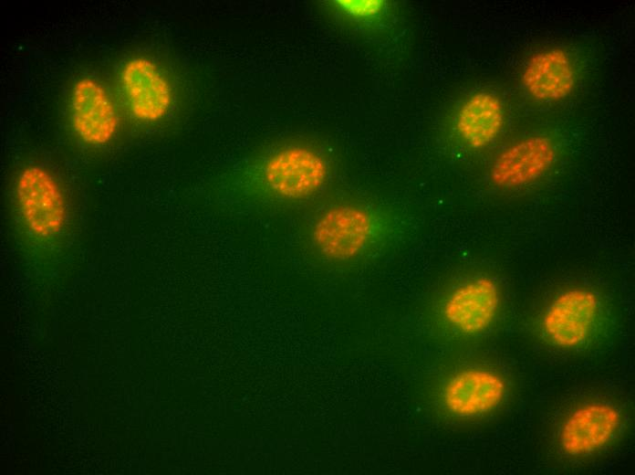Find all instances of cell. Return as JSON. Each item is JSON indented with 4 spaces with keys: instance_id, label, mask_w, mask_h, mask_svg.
<instances>
[{
    "instance_id": "obj_1",
    "label": "cell",
    "mask_w": 635,
    "mask_h": 475,
    "mask_svg": "<svg viewBox=\"0 0 635 475\" xmlns=\"http://www.w3.org/2000/svg\"><path fill=\"white\" fill-rule=\"evenodd\" d=\"M387 223L370 211L356 206H337L315 221L311 238L316 249L326 259L347 261L367 252L384 235Z\"/></svg>"
},
{
    "instance_id": "obj_5",
    "label": "cell",
    "mask_w": 635,
    "mask_h": 475,
    "mask_svg": "<svg viewBox=\"0 0 635 475\" xmlns=\"http://www.w3.org/2000/svg\"><path fill=\"white\" fill-rule=\"evenodd\" d=\"M620 411L608 402H591L576 408L563 422L559 432L562 450L581 457L607 446L621 427Z\"/></svg>"
},
{
    "instance_id": "obj_13",
    "label": "cell",
    "mask_w": 635,
    "mask_h": 475,
    "mask_svg": "<svg viewBox=\"0 0 635 475\" xmlns=\"http://www.w3.org/2000/svg\"><path fill=\"white\" fill-rule=\"evenodd\" d=\"M338 3L347 12L355 16L374 15L380 7L379 1H338Z\"/></svg>"
},
{
    "instance_id": "obj_7",
    "label": "cell",
    "mask_w": 635,
    "mask_h": 475,
    "mask_svg": "<svg viewBox=\"0 0 635 475\" xmlns=\"http://www.w3.org/2000/svg\"><path fill=\"white\" fill-rule=\"evenodd\" d=\"M500 301V290L493 279L473 278L450 292L443 305V316L458 332L478 334L493 323Z\"/></svg>"
},
{
    "instance_id": "obj_4",
    "label": "cell",
    "mask_w": 635,
    "mask_h": 475,
    "mask_svg": "<svg viewBox=\"0 0 635 475\" xmlns=\"http://www.w3.org/2000/svg\"><path fill=\"white\" fill-rule=\"evenodd\" d=\"M597 295L584 288L560 292L545 311L542 328L557 346L578 347L589 338L599 315Z\"/></svg>"
},
{
    "instance_id": "obj_8",
    "label": "cell",
    "mask_w": 635,
    "mask_h": 475,
    "mask_svg": "<svg viewBox=\"0 0 635 475\" xmlns=\"http://www.w3.org/2000/svg\"><path fill=\"white\" fill-rule=\"evenodd\" d=\"M506 392V383L497 373L468 368L454 374L442 393L446 409L459 417H474L497 408Z\"/></svg>"
},
{
    "instance_id": "obj_10",
    "label": "cell",
    "mask_w": 635,
    "mask_h": 475,
    "mask_svg": "<svg viewBox=\"0 0 635 475\" xmlns=\"http://www.w3.org/2000/svg\"><path fill=\"white\" fill-rule=\"evenodd\" d=\"M120 81L134 118L156 121L167 114L172 104V90L151 60L141 57L130 59L121 69Z\"/></svg>"
},
{
    "instance_id": "obj_6",
    "label": "cell",
    "mask_w": 635,
    "mask_h": 475,
    "mask_svg": "<svg viewBox=\"0 0 635 475\" xmlns=\"http://www.w3.org/2000/svg\"><path fill=\"white\" fill-rule=\"evenodd\" d=\"M554 142L543 135L515 142L495 158L490 172L494 185L504 189L518 188L542 177L556 162Z\"/></svg>"
},
{
    "instance_id": "obj_12",
    "label": "cell",
    "mask_w": 635,
    "mask_h": 475,
    "mask_svg": "<svg viewBox=\"0 0 635 475\" xmlns=\"http://www.w3.org/2000/svg\"><path fill=\"white\" fill-rule=\"evenodd\" d=\"M505 124V110L501 100L488 91L472 95L461 107L456 121L457 131L471 148L482 149L491 144Z\"/></svg>"
},
{
    "instance_id": "obj_3",
    "label": "cell",
    "mask_w": 635,
    "mask_h": 475,
    "mask_svg": "<svg viewBox=\"0 0 635 475\" xmlns=\"http://www.w3.org/2000/svg\"><path fill=\"white\" fill-rule=\"evenodd\" d=\"M261 174L270 194L286 200H299L321 188L328 177V167L316 152L290 146L268 157Z\"/></svg>"
},
{
    "instance_id": "obj_9",
    "label": "cell",
    "mask_w": 635,
    "mask_h": 475,
    "mask_svg": "<svg viewBox=\"0 0 635 475\" xmlns=\"http://www.w3.org/2000/svg\"><path fill=\"white\" fill-rule=\"evenodd\" d=\"M71 120L78 136L92 145L109 142L119 125L118 115L107 90L89 77L79 79L73 87Z\"/></svg>"
},
{
    "instance_id": "obj_11",
    "label": "cell",
    "mask_w": 635,
    "mask_h": 475,
    "mask_svg": "<svg viewBox=\"0 0 635 475\" xmlns=\"http://www.w3.org/2000/svg\"><path fill=\"white\" fill-rule=\"evenodd\" d=\"M522 81L536 100L554 102L572 93L576 71L569 55L562 48H552L538 51L527 59Z\"/></svg>"
},
{
    "instance_id": "obj_2",
    "label": "cell",
    "mask_w": 635,
    "mask_h": 475,
    "mask_svg": "<svg viewBox=\"0 0 635 475\" xmlns=\"http://www.w3.org/2000/svg\"><path fill=\"white\" fill-rule=\"evenodd\" d=\"M16 200L26 231L47 240L57 237L67 223V205L55 177L44 167L28 165L16 179Z\"/></svg>"
}]
</instances>
